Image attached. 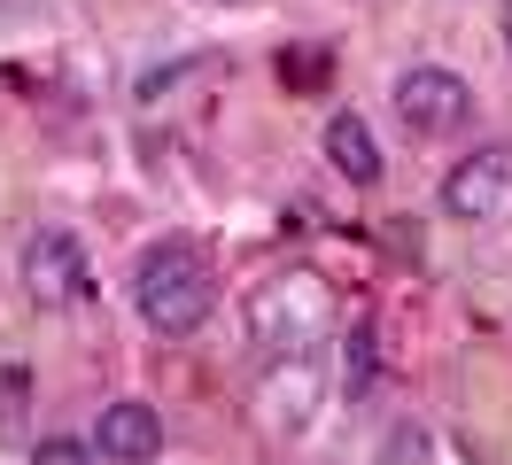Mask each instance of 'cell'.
Returning a JSON list of instances; mask_svg holds the SVG:
<instances>
[{
	"instance_id": "1",
	"label": "cell",
	"mask_w": 512,
	"mask_h": 465,
	"mask_svg": "<svg viewBox=\"0 0 512 465\" xmlns=\"http://www.w3.org/2000/svg\"><path fill=\"white\" fill-rule=\"evenodd\" d=\"M218 303V272L194 241H156L132 264V310L156 326V334H194Z\"/></svg>"
},
{
	"instance_id": "8",
	"label": "cell",
	"mask_w": 512,
	"mask_h": 465,
	"mask_svg": "<svg viewBox=\"0 0 512 465\" xmlns=\"http://www.w3.org/2000/svg\"><path fill=\"white\" fill-rule=\"evenodd\" d=\"M373 372H381V341H373V326H350V341H342V396H373Z\"/></svg>"
},
{
	"instance_id": "5",
	"label": "cell",
	"mask_w": 512,
	"mask_h": 465,
	"mask_svg": "<svg viewBox=\"0 0 512 465\" xmlns=\"http://www.w3.org/2000/svg\"><path fill=\"white\" fill-rule=\"evenodd\" d=\"M443 210H450V217H474V225L512 210V148H505V140H497V148H474L466 163H450Z\"/></svg>"
},
{
	"instance_id": "3",
	"label": "cell",
	"mask_w": 512,
	"mask_h": 465,
	"mask_svg": "<svg viewBox=\"0 0 512 465\" xmlns=\"http://www.w3.org/2000/svg\"><path fill=\"white\" fill-rule=\"evenodd\" d=\"M396 117L412 124L419 140H450V132H466L474 124V86L443 70V62H419L396 78Z\"/></svg>"
},
{
	"instance_id": "9",
	"label": "cell",
	"mask_w": 512,
	"mask_h": 465,
	"mask_svg": "<svg viewBox=\"0 0 512 465\" xmlns=\"http://www.w3.org/2000/svg\"><path fill=\"white\" fill-rule=\"evenodd\" d=\"M32 465H94V442H70V434H47L32 450Z\"/></svg>"
},
{
	"instance_id": "10",
	"label": "cell",
	"mask_w": 512,
	"mask_h": 465,
	"mask_svg": "<svg viewBox=\"0 0 512 465\" xmlns=\"http://www.w3.org/2000/svg\"><path fill=\"white\" fill-rule=\"evenodd\" d=\"M388 465H419V427H396V450H388Z\"/></svg>"
},
{
	"instance_id": "4",
	"label": "cell",
	"mask_w": 512,
	"mask_h": 465,
	"mask_svg": "<svg viewBox=\"0 0 512 465\" xmlns=\"http://www.w3.org/2000/svg\"><path fill=\"white\" fill-rule=\"evenodd\" d=\"M24 287H32L39 310H70L94 295V272H86V248L70 241L63 225H39L24 241Z\"/></svg>"
},
{
	"instance_id": "6",
	"label": "cell",
	"mask_w": 512,
	"mask_h": 465,
	"mask_svg": "<svg viewBox=\"0 0 512 465\" xmlns=\"http://www.w3.org/2000/svg\"><path fill=\"white\" fill-rule=\"evenodd\" d=\"M94 450H101V458H117V465H148L163 450V419L148 411V403H101Z\"/></svg>"
},
{
	"instance_id": "7",
	"label": "cell",
	"mask_w": 512,
	"mask_h": 465,
	"mask_svg": "<svg viewBox=\"0 0 512 465\" xmlns=\"http://www.w3.org/2000/svg\"><path fill=\"white\" fill-rule=\"evenodd\" d=\"M326 163H334L342 179H357V186H373V179H381V148H373L365 117H350V109H342V117L326 124Z\"/></svg>"
},
{
	"instance_id": "11",
	"label": "cell",
	"mask_w": 512,
	"mask_h": 465,
	"mask_svg": "<svg viewBox=\"0 0 512 465\" xmlns=\"http://www.w3.org/2000/svg\"><path fill=\"white\" fill-rule=\"evenodd\" d=\"M505 55H512V16H505Z\"/></svg>"
},
{
	"instance_id": "2",
	"label": "cell",
	"mask_w": 512,
	"mask_h": 465,
	"mask_svg": "<svg viewBox=\"0 0 512 465\" xmlns=\"http://www.w3.org/2000/svg\"><path fill=\"white\" fill-rule=\"evenodd\" d=\"M334 326V295H326L319 272H303V264H288V272H272L264 287L249 295V341L256 357H311V341Z\"/></svg>"
}]
</instances>
